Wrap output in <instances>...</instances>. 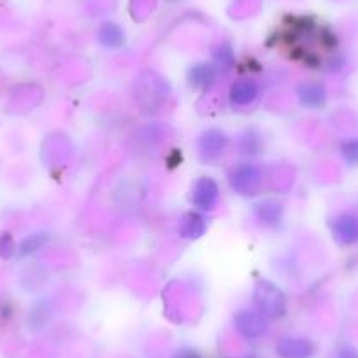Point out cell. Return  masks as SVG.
I'll return each mask as SVG.
<instances>
[{
    "instance_id": "1",
    "label": "cell",
    "mask_w": 358,
    "mask_h": 358,
    "mask_svg": "<svg viewBox=\"0 0 358 358\" xmlns=\"http://www.w3.org/2000/svg\"><path fill=\"white\" fill-rule=\"evenodd\" d=\"M276 350L281 358H311L316 348L309 339H283Z\"/></svg>"
},
{
    "instance_id": "2",
    "label": "cell",
    "mask_w": 358,
    "mask_h": 358,
    "mask_svg": "<svg viewBox=\"0 0 358 358\" xmlns=\"http://www.w3.org/2000/svg\"><path fill=\"white\" fill-rule=\"evenodd\" d=\"M334 236L339 243L353 244L358 241V216L344 215L334 225Z\"/></svg>"
},
{
    "instance_id": "3",
    "label": "cell",
    "mask_w": 358,
    "mask_h": 358,
    "mask_svg": "<svg viewBox=\"0 0 358 358\" xmlns=\"http://www.w3.org/2000/svg\"><path fill=\"white\" fill-rule=\"evenodd\" d=\"M343 155L350 164H358V141H350L344 144Z\"/></svg>"
},
{
    "instance_id": "4",
    "label": "cell",
    "mask_w": 358,
    "mask_h": 358,
    "mask_svg": "<svg viewBox=\"0 0 358 358\" xmlns=\"http://www.w3.org/2000/svg\"><path fill=\"white\" fill-rule=\"evenodd\" d=\"M337 358H358V350H355L351 346H344L337 353Z\"/></svg>"
},
{
    "instance_id": "5",
    "label": "cell",
    "mask_w": 358,
    "mask_h": 358,
    "mask_svg": "<svg viewBox=\"0 0 358 358\" xmlns=\"http://www.w3.org/2000/svg\"><path fill=\"white\" fill-rule=\"evenodd\" d=\"M176 358H201L199 353H195L194 350H181L176 353Z\"/></svg>"
}]
</instances>
